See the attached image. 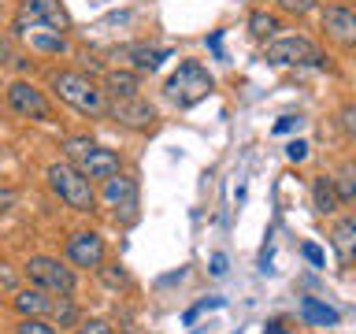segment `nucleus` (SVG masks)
Returning <instances> with one entry per match:
<instances>
[{"label":"nucleus","mask_w":356,"mask_h":334,"mask_svg":"<svg viewBox=\"0 0 356 334\" xmlns=\"http://www.w3.org/2000/svg\"><path fill=\"white\" fill-rule=\"evenodd\" d=\"M49 86H52V93L67 100L74 111H82V116H100V111H108L104 108V89H97L93 78H86V74H78V71H56L49 78Z\"/></svg>","instance_id":"obj_1"},{"label":"nucleus","mask_w":356,"mask_h":334,"mask_svg":"<svg viewBox=\"0 0 356 334\" xmlns=\"http://www.w3.org/2000/svg\"><path fill=\"white\" fill-rule=\"evenodd\" d=\"M49 186H52V193L63 200L67 208H74V212H93V205H97V193H93V182L78 171L74 164H52L49 171Z\"/></svg>","instance_id":"obj_2"},{"label":"nucleus","mask_w":356,"mask_h":334,"mask_svg":"<svg viewBox=\"0 0 356 334\" xmlns=\"http://www.w3.org/2000/svg\"><path fill=\"white\" fill-rule=\"evenodd\" d=\"M163 89H167V97H171L178 108H189V104L204 100L211 89H216V78H211L208 67H200L197 60H186V63H178V71L167 78Z\"/></svg>","instance_id":"obj_3"},{"label":"nucleus","mask_w":356,"mask_h":334,"mask_svg":"<svg viewBox=\"0 0 356 334\" xmlns=\"http://www.w3.org/2000/svg\"><path fill=\"white\" fill-rule=\"evenodd\" d=\"M67 156H71V164L82 171L86 178H111V175H119V152L115 149H104V145H97V141H86V138H71L67 141Z\"/></svg>","instance_id":"obj_4"},{"label":"nucleus","mask_w":356,"mask_h":334,"mask_svg":"<svg viewBox=\"0 0 356 334\" xmlns=\"http://www.w3.org/2000/svg\"><path fill=\"white\" fill-rule=\"evenodd\" d=\"M264 60L278 63V67H327V56H323L308 38H297V33H289V38H271L264 49Z\"/></svg>","instance_id":"obj_5"},{"label":"nucleus","mask_w":356,"mask_h":334,"mask_svg":"<svg viewBox=\"0 0 356 334\" xmlns=\"http://www.w3.org/2000/svg\"><path fill=\"white\" fill-rule=\"evenodd\" d=\"M22 271H26L30 286L44 289V294L63 297V294H71V289H74V271H71V267H63L60 260H52V256H30Z\"/></svg>","instance_id":"obj_6"},{"label":"nucleus","mask_w":356,"mask_h":334,"mask_svg":"<svg viewBox=\"0 0 356 334\" xmlns=\"http://www.w3.org/2000/svg\"><path fill=\"white\" fill-rule=\"evenodd\" d=\"M8 104L22 119H38V122H49L52 119V108H49V100H44V93H41L38 86L22 82V78L8 86Z\"/></svg>","instance_id":"obj_7"},{"label":"nucleus","mask_w":356,"mask_h":334,"mask_svg":"<svg viewBox=\"0 0 356 334\" xmlns=\"http://www.w3.org/2000/svg\"><path fill=\"white\" fill-rule=\"evenodd\" d=\"M108 116L115 119L119 127L145 130V127H152V122H156V108L149 104V100H141V97H111Z\"/></svg>","instance_id":"obj_8"},{"label":"nucleus","mask_w":356,"mask_h":334,"mask_svg":"<svg viewBox=\"0 0 356 334\" xmlns=\"http://www.w3.org/2000/svg\"><path fill=\"white\" fill-rule=\"evenodd\" d=\"M15 33L38 52H49V56L67 52V33L60 26H49V22H15Z\"/></svg>","instance_id":"obj_9"},{"label":"nucleus","mask_w":356,"mask_h":334,"mask_svg":"<svg viewBox=\"0 0 356 334\" xmlns=\"http://www.w3.org/2000/svg\"><path fill=\"white\" fill-rule=\"evenodd\" d=\"M67 260L74 267H100L104 264V238L93 230H78L67 238Z\"/></svg>","instance_id":"obj_10"},{"label":"nucleus","mask_w":356,"mask_h":334,"mask_svg":"<svg viewBox=\"0 0 356 334\" xmlns=\"http://www.w3.org/2000/svg\"><path fill=\"white\" fill-rule=\"evenodd\" d=\"M323 30H327V38L334 45L353 49V45H356V11H349V8H327V11H323Z\"/></svg>","instance_id":"obj_11"},{"label":"nucleus","mask_w":356,"mask_h":334,"mask_svg":"<svg viewBox=\"0 0 356 334\" xmlns=\"http://www.w3.org/2000/svg\"><path fill=\"white\" fill-rule=\"evenodd\" d=\"M15 22H49V26H60V30L71 26L60 0H22V11Z\"/></svg>","instance_id":"obj_12"},{"label":"nucleus","mask_w":356,"mask_h":334,"mask_svg":"<svg viewBox=\"0 0 356 334\" xmlns=\"http://www.w3.org/2000/svg\"><path fill=\"white\" fill-rule=\"evenodd\" d=\"M330 245H334V253H338L341 267L356 264V216H345V219L334 223V230H330Z\"/></svg>","instance_id":"obj_13"},{"label":"nucleus","mask_w":356,"mask_h":334,"mask_svg":"<svg viewBox=\"0 0 356 334\" xmlns=\"http://www.w3.org/2000/svg\"><path fill=\"white\" fill-rule=\"evenodd\" d=\"M52 305H56V301L44 294V289H38V286L19 289V294H15V312H19V316H49Z\"/></svg>","instance_id":"obj_14"},{"label":"nucleus","mask_w":356,"mask_h":334,"mask_svg":"<svg viewBox=\"0 0 356 334\" xmlns=\"http://www.w3.org/2000/svg\"><path fill=\"white\" fill-rule=\"evenodd\" d=\"M312 205H316L319 216H334V212H338L341 197H338V189H334V178H327V175L312 178Z\"/></svg>","instance_id":"obj_15"},{"label":"nucleus","mask_w":356,"mask_h":334,"mask_svg":"<svg viewBox=\"0 0 356 334\" xmlns=\"http://www.w3.org/2000/svg\"><path fill=\"white\" fill-rule=\"evenodd\" d=\"M134 193H138L134 178H127V175H111V178H104V200H108L111 208H115V205H130Z\"/></svg>","instance_id":"obj_16"},{"label":"nucleus","mask_w":356,"mask_h":334,"mask_svg":"<svg viewBox=\"0 0 356 334\" xmlns=\"http://www.w3.org/2000/svg\"><path fill=\"white\" fill-rule=\"evenodd\" d=\"M127 56H130V63L138 67V71H156L167 56H171V49H152V45H130L127 49Z\"/></svg>","instance_id":"obj_17"},{"label":"nucleus","mask_w":356,"mask_h":334,"mask_svg":"<svg viewBox=\"0 0 356 334\" xmlns=\"http://www.w3.org/2000/svg\"><path fill=\"white\" fill-rule=\"evenodd\" d=\"M104 89H108L111 97H138L141 78L134 74V71H108V78H104Z\"/></svg>","instance_id":"obj_18"},{"label":"nucleus","mask_w":356,"mask_h":334,"mask_svg":"<svg viewBox=\"0 0 356 334\" xmlns=\"http://www.w3.org/2000/svg\"><path fill=\"white\" fill-rule=\"evenodd\" d=\"M300 316H305L308 323H316V327H334V323H338V312H334L330 305H323V301H316V297L300 301Z\"/></svg>","instance_id":"obj_19"},{"label":"nucleus","mask_w":356,"mask_h":334,"mask_svg":"<svg viewBox=\"0 0 356 334\" xmlns=\"http://www.w3.org/2000/svg\"><path fill=\"white\" fill-rule=\"evenodd\" d=\"M334 189H338L341 205H345V200H356V160L338 167V175H334Z\"/></svg>","instance_id":"obj_20"},{"label":"nucleus","mask_w":356,"mask_h":334,"mask_svg":"<svg viewBox=\"0 0 356 334\" xmlns=\"http://www.w3.org/2000/svg\"><path fill=\"white\" fill-rule=\"evenodd\" d=\"M278 30H282V22H278V15H271V11H252L249 15V33L252 38H275Z\"/></svg>","instance_id":"obj_21"},{"label":"nucleus","mask_w":356,"mask_h":334,"mask_svg":"<svg viewBox=\"0 0 356 334\" xmlns=\"http://www.w3.org/2000/svg\"><path fill=\"white\" fill-rule=\"evenodd\" d=\"M15 334H56V327H52V323H44L41 316H22Z\"/></svg>","instance_id":"obj_22"},{"label":"nucleus","mask_w":356,"mask_h":334,"mask_svg":"<svg viewBox=\"0 0 356 334\" xmlns=\"http://www.w3.org/2000/svg\"><path fill=\"white\" fill-rule=\"evenodd\" d=\"M52 316L60 319V327H71V323L78 319V308H74L71 301H67V294H63V297H60V301H56V305H52Z\"/></svg>","instance_id":"obj_23"},{"label":"nucleus","mask_w":356,"mask_h":334,"mask_svg":"<svg viewBox=\"0 0 356 334\" xmlns=\"http://www.w3.org/2000/svg\"><path fill=\"white\" fill-rule=\"evenodd\" d=\"M275 4L282 8V11H289V15H308L319 0H275Z\"/></svg>","instance_id":"obj_24"},{"label":"nucleus","mask_w":356,"mask_h":334,"mask_svg":"<svg viewBox=\"0 0 356 334\" xmlns=\"http://www.w3.org/2000/svg\"><path fill=\"white\" fill-rule=\"evenodd\" d=\"M100 278H104L108 286H127V271H122L119 264H108V267H100Z\"/></svg>","instance_id":"obj_25"},{"label":"nucleus","mask_w":356,"mask_h":334,"mask_svg":"<svg viewBox=\"0 0 356 334\" xmlns=\"http://www.w3.org/2000/svg\"><path fill=\"white\" fill-rule=\"evenodd\" d=\"M74 334H111V327L104 319H86V323H78Z\"/></svg>","instance_id":"obj_26"},{"label":"nucleus","mask_w":356,"mask_h":334,"mask_svg":"<svg viewBox=\"0 0 356 334\" xmlns=\"http://www.w3.org/2000/svg\"><path fill=\"white\" fill-rule=\"evenodd\" d=\"M286 156H289L293 164L308 160V141H289V145H286Z\"/></svg>","instance_id":"obj_27"},{"label":"nucleus","mask_w":356,"mask_h":334,"mask_svg":"<svg viewBox=\"0 0 356 334\" xmlns=\"http://www.w3.org/2000/svg\"><path fill=\"white\" fill-rule=\"evenodd\" d=\"M300 253H305V260L308 264H316V267H323V264H327V260H323V249H319V245H300Z\"/></svg>","instance_id":"obj_28"},{"label":"nucleus","mask_w":356,"mask_h":334,"mask_svg":"<svg viewBox=\"0 0 356 334\" xmlns=\"http://www.w3.org/2000/svg\"><path fill=\"white\" fill-rule=\"evenodd\" d=\"M300 122L305 119H297V116H282L275 122V134H289V130H300Z\"/></svg>","instance_id":"obj_29"},{"label":"nucleus","mask_w":356,"mask_h":334,"mask_svg":"<svg viewBox=\"0 0 356 334\" xmlns=\"http://www.w3.org/2000/svg\"><path fill=\"white\" fill-rule=\"evenodd\" d=\"M341 127L356 138V104H345V108H341Z\"/></svg>","instance_id":"obj_30"},{"label":"nucleus","mask_w":356,"mask_h":334,"mask_svg":"<svg viewBox=\"0 0 356 334\" xmlns=\"http://www.w3.org/2000/svg\"><path fill=\"white\" fill-rule=\"evenodd\" d=\"M211 275H227V256H222V253L211 256Z\"/></svg>","instance_id":"obj_31"},{"label":"nucleus","mask_w":356,"mask_h":334,"mask_svg":"<svg viewBox=\"0 0 356 334\" xmlns=\"http://www.w3.org/2000/svg\"><path fill=\"white\" fill-rule=\"evenodd\" d=\"M8 208H15V193H11V189H0V212H8Z\"/></svg>","instance_id":"obj_32"},{"label":"nucleus","mask_w":356,"mask_h":334,"mask_svg":"<svg viewBox=\"0 0 356 334\" xmlns=\"http://www.w3.org/2000/svg\"><path fill=\"white\" fill-rule=\"evenodd\" d=\"M8 60H11V49H8V41H4V38H0V67H4Z\"/></svg>","instance_id":"obj_33"},{"label":"nucleus","mask_w":356,"mask_h":334,"mask_svg":"<svg viewBox=\"0 0 356 334\" xmlns=\"http://www.w3.org/2000/svg\"><path fill=\"white\" fill-rule=\"evenodd\" d=\"M264 334H286V331H282V323H267Z\"/></svg>","instance_id":"obj_34"}]
</instances>
